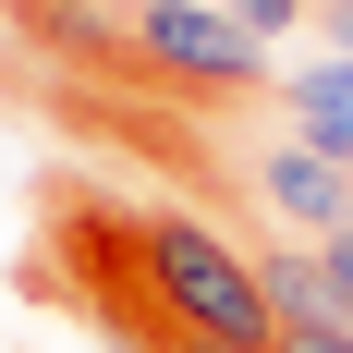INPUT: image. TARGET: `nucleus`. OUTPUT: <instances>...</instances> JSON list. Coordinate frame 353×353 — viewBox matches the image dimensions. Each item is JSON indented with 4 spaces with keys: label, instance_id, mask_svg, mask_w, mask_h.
Returning <instances> with one entry per match:
<instances>
[{
    "label": "nucleus",
    "instance_id": "f257e3e1",
    "mask_svg": "<svg viewBox=\"0 0 353 353\" xmlns=\"http://www.w3.org/2000/svg\"><path fill=\"white\" fill-rule=\"evenodd\" d=\"M134 329L146 341H281V305L256 281V244H232L195 208H134Z\"/></svg>",
    "mask_w": 353,
    "mask_h": 353
},
{
    "label": "nucleus",
    "instance_id": "f03ea898",
    "mask_svg": "<svg viewBox=\"0 0 353 353\" xmlns=\"http://www.w3.org/2000/svg\"><path fill=\"white\" fill-rule=\"evenodd\" d=\"M122 61L146 85H183V98H256L268 85V49H256L219 0H134L122 12Z\"/></svg>",
    "mask_w": 353,
    "mask_h": 353
},
{
    "label": "nucleus",
    "instance_id": "7ed1b4c3",
    "mask_svg": "<svg viewBox=\"0 0 353 353\" xmlns=\"http://www.w3.org/2000/svg\"><path fill=\"white\" fill-rule=\"evenodd\" d=\"M256 208L292 219V232H317V244H341V232H353V171L317 159L305 134H268V146H256Z\"/></svg>",
    "mask_w": 353,
    "mask_h": 353
},
{
    "label": "nucleus",
    "instance_id": "20e7f679",
    "mask_svg": "<svg viewBox=\"0 0 353 353\" xmlns=\"http://www.w3.org/2000/svg\"><path fill=\"white\" fill-rule=\"evenodd\" d=\"M281 122L317 159H341L353 171V61H305V73H281Z\"/></svg>",
    "mask_w": 353,
    "mask_h": 353
},
{
    "label": "nucleus",
    "instance_id": "39448f33",
    "mask_svg": "<svg viewBox=\"0 0 353 353\" xmlns=\"http://www.w3.org/2000/svg\"><path fill=\"white\" fill-rule=\"evenodd\" d=\"M256 281H268V305H281V329H292V317H329V268H317L305 244H281V232L256 244Z\"/></svg>",
    "mask_w": 353,
    "mask_h": 353
},
{
    "label": "nucleus",
    "instance_id": "423d86ee",
    "mask_svg": "<svg viewBox=\"0 0 353 353\" xmlns=\"http://www.w3.org/2000/svg\"><path fill=\"white\" fill-rule=\"evenodd\" d=\"M219 12H232V25H244L256 49H281V37L305 25V12H317V0H219Z\"/></svg>",
    "mask_w": 353,
    "mask_h": 353
},
{
    "label": "nucleus",
    "instance_id": "0eeeda50",
    "mask_svg": "<svg viewBox=\"0 0 353 353\" xmlns=\"http://www.w3.org/2000/svg\"><path fill=\"white\" fill-rule=\"evenodd\" d=\"M317 268H329V317L353 329V232H341V244H317Z\"/></svg>",
    "mask_w": 353,
    "mask_h": 353
},
{
    "label": "nucleus",
    "instance_id": "6e6552de",
    "mask_svg": "<svg viewBox=\"0 0 353 353\" xmlns=\"http://www.w3.org/2000/svg\"><path fill=\"white\" fill-rule=\"evenodd\" d=\"M281 353H353V329H341V317H292Z\"/></svg>",
    "mask_w": 353,
    "mask_h": 353
},
{
    "label": "nucleus",
    "instance_id": "1a4fd4ad",
    "mask_svg": "<svg viewBox=\"0 0 353 353\" xmlns=\"http://www.w3.org/2000/svg\"><path fill=\"white\" fill-rule=\"evenodd\" d=\"M317 25H329V61H353V0H317Z\"/></svg>",
    "mask_w": 353,
    "mask_h": 353
},
{
    "label": "nucleus",
    "instance_id": "9d476101",
    "mask_svg": "<svg viewBox=\"0 0 353 353\" xmlns=\"http://www.w3.org/2000/svg\"><path fill=\"white\" fill-rule=\"evenodd\" d=\"M146 353H244V341H146ZM268 353H281V341H268Z\"/></svg>",
    "mask_w": 353,
    "mask_h": 353
}]
</instances>
